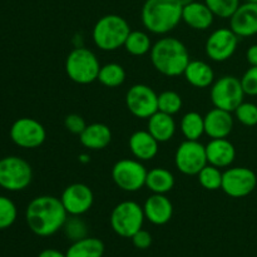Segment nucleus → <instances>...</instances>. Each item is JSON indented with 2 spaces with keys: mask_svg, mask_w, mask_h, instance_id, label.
<instances>
[{
  "mask_svg": "<svg viewBox=\"0 0 257 257\" xmlns=\"http://www.w3.org/2000/svg\"><path fill=\"white\" fill-rule=\"evenodd\" d=\"M68 216L60 198L49 195L33 198L25 211L28 227L39 237H49L62 230Z\"/></svg>",
  "mask_w": 257,
  "mask_h": 257,
  "instance_id": "f257e3e1",
  "label": "nucleus"
},
{
  "mask_svg": "<svg viewBox=\"0 0 257 257\" xmlns=\"http://www.w3.org/2000/svg\"><path fill=\"white\" fill-rule=\"evenodd\" d=\"M151 62L158 73L168 78L183 75L191 62L190 53L180 39L163 37L152 45L150 52Z\"/></svg>",
  "mask_w": 257,
  "mask_h": 257,
  "instance_id": "f03ea898",
  "label": "nucleus"
},
{
  "mask_svg": "<svg viewBox=\"0 0 257 257\" xmlns=\"http://www.w3.org/2000/svg\"><path fill=\"white\" fill-rule=\"evenodd\" d=\"M182 9L178 0H145L141 12L143 27L152 34H168L182 22Z\"/></svg>",
  "mask_w": 257,
  "mask_h": 257,
  "instance_id": "7ed1b4c3",
  "label": "nucleus"
},
{
  "mask_svg": "<svg viewBox=\"0 0 257 257\" xmlns=\"http://www.w3.org/2000/svg\"><path fill=\"white\" fill-rule=\"evenodd\" d=\"M131 27L127 20L117 14H108L99 18L93 27L92 38L95 47L103 52H114L124 47Z\"/></svg>",
  "mask_w": 257,
  "mask_h": 257,
  "instance_id": "20e7f679",
  "label": "nucleus"
},
{
  "mask_svg": "<svg viewBox=\"0 0 257 257\" xmlns=\"http://www.w3.org/2000/svg\"><path fill=\"white\" fill-rule=\"evenodd\" d=\"M100 63L97 55L85 47H75L65 59V73L77 84H90L98 79Z\"/></svg>",
  "mask_w": 257,
  "mask_h": 257,
  "instance_id": "39448f33",
  "label": "nucleus"
},
{
  "mask_svg": "<svg viewBox=\"0 0 257 257\" xmlns=\"http://www.w3.org/2000/svg\"><path fill=\"white\" fill-rule=\"evenodd\" d=\"M143 206L135 201H123L113 208L109 222L112 230L123 238H131L143 228L145 223Z\"/></svg>",
  "mask_w": 257,
  "mask_h": 257,
  "instance_id": "423d86ee",
  "label": "nucleus"
},
{
  "mask_svg": "<svg viewBox=\"0 0 257 257\" xmlns=\"http://www.w3.org/2000/svg\"><path fill=\"white\" fill-rule=\"evenodd\" d=\"M33 170L29 162L18 156L0 160V187L10 192L25 190L32 183Z\"/></svg>",
  "mask_w": 257,
  "mask_h": 257,
  "instance_id": "0eeeda50",
  "label": "nucleus"
},
{
  "mask_svg": "<svg viewBox=\"0 0 257 257\" xmlns=\"http://www.w3.org/2000/svg\"><path fill=\"white\" fill-rule=\"evenodd\" d=\"M240 78L235 75H223L211 85L210 98L213 107L233 113L245 99Z\"/></svg>",
  "mask_w": 257,
  "mask_h": 257,
  "instance_id": "6e6552de",
  "label": "nucleus"
},
{
  "mask_svg": "<svg viewBox=\"0 0 257 257\" xmlns=\"http://www.w3.org/2000/svg\"><path fill=\"white\" fill-rule=\"evenodd\" d=\"M147 172L145 165L138 160L123 158L114 163L112 180L124 192H137L146 186Z\"/></svg>",
  "mask_w": 257,
  "mask_h": 257,
  "instance_id": "1a4fd4ad",
  "label": "nucleus"
},
{
  "mask_svg": "<svg viewBox=\"0 0 257 257\" xmlns=\"http://www.w3.org/2000/svg\"><path fill=\"white\" fill-rule=\"evenodd\" d=\"M176 168L186 176H197L205 166L208 165L206 146L200 141L185 140L175 153Z\"/></svg>",
  "mask_w": 257,
  "mask_h": 257,
  "instance_id": "9d476101",
  "label": "nucleus"
},
{
  "mask_svg": "<svg viewBox=\"0 0 257 257\" xmlns=\"http://www.w3.org/2000/svg\"><path fill=\"white\" fill-rule=\"evenodd\" d=\"M125 105L132 115L148 119L158 110V94L147 84H135L127 90Z\"/></svg>",
  "mask_w": 257,
  "mask_h": 257,
  "instance_id": "9b49d317",
  "label": "nucleus"
},
{
  "mask_svg": "<svg viewBox=\"0 0 257 257\" xmlns=\"http://www.w3.org/2000/svg\"><path fill=\"white\" fill-rule=\"evenodd\" d=\"M9 135L18 147L33 150L40 147L45 142L47 131L39 120L23 117L13 123Z\"/></svg>",
  "mask_w": 257,
  "mask_h": 257,
  "instance_id": "f8f14e48",
  "label": "nucleus"
},
{
  "mask_svg": "<svg viewBox=\"0 0 257 257\" xmlns=\"http://www.w3.org/2000/svg\"><path fill=\"white\" fill-rule=\"evenodd\" d=\"M257 176L247 167H228L222 173L221 190L232 198H242L255 191Z\"/></svg>",
  "mask_w": 257,
  "mask_h": 257,
  "instance_id": "ddd939ff",
  "label": "nucleus"
},
{
  "mask_svg": "<svg viewBox=\"0 0 257 257\" xmlns=\"http://www.w3.org/2000/svg\"><path fill=\"white\" fill-rule=\"evenodd\" d=\"M240 38L231 28H218L213 30L205 44L206 55L217 63L226 62L235 54Z\"/></svg>",
  "mask_w": 257,
  "mask_h": 257,
  "instance_id": "4468645a",
  "label": "nucleus"
},
{
  "mask_svg": "<svg viewBox=\"0 0 257 257\" xmlns=\"http://www.w3.org/2000/svg\"><path fill=\"white\" fill-rule=\"evenodd\" d=\"M60 201L68 215L82 216L92 208L94 195L84 183H72L64 188L60 196Z\"/></svg>",
  "mask_w": 257,
  "mask_h": 257,
  "instance_id": "2eb2a0df",
  "label": "nucleus"
},
{
  "mask_svg": "<svg viewBox=\"0 0 257 257\" xmlns=\"http://www.w3.org/2000/svg\"><path fill=\"white\" fill-rule=\"evenodd\" d=\"M230 28L238 38H248L257 34V4L246 2L240 4L230 18Z\"/></svg>",
  "mask_w": 257,
  "mask_h": 257,
  "instance_id": "dca6fc26",
  "label": "nucleus"
},
{
  "mask_svg": "<svg viewBox=\"0 0 257 257\" xmlns=\"http://www.w3.org/2000/svg\"><path fill=\"white\" fill-rule=\"evenodd\" d=\"M146 220L156 226H163L171 221L173 216V205L166 195L152 193L143 205Z\"/></svg>",
  "mask_w": 257,
  "mask_h": 257,
  "instance_id": "f3484780",
  "label": "nucleus"
},
{
  "mask_svg": "<svg viewBox=\"0 0 257 257\" xmlns=\"http://www.w3.org/2000/svg\"><path fill=\"white\" fill-rule=\"evenodd\" d=\"M205 135L211 140L227 138L233 130L232 113L213 108L205 115Z\"/></svg>",
  "mask_w": 257,
  "mask_h": 257,
  "instance_id": "a211bd4d",
  "label": "nucleus"
},
{
  "mask_svg": "<svg viewBox=\"0 0 257 257\" xmlns=\"http://www.w3.org/2000/svg\"><path fill=\"white\" fill-rule=\"evenodd\" d=\"M206 156L208 165L228 168L236 158V148L227 138H216L206 145Z\"/></svg>",
  "mask_w": 257,
  "mask_h": 257,
  "instance_id": "6ab92c4d",
  "label": "nucleus"
},
{
  "mask_svg": "<svg viewBox=\"0 0 257 257\" xmlns=\"http://www.w3.org/2000/svg\"><path fill=\"white\" fill-rule=\"evenodd\" d=\"M160 142L148 131H136L128 141V147L136 160L151 161L157 156Z\"/></svg>",
  "mask_w": 257,
  "mask_h": 257,
  "instance_id": "aec40b11",
  "label": "nucleus"
},
{
  "mask_svg": "<svg viewBox=\"0 0 257 257\" xmlns=\"http://www.w3.org/2000/svg\"><path fill=\"white\" fill-rule=\"evenodd\" d=\"M215 20V15L205 2H193L182 9V22L195 30H207Z\"/></svg>",
  "mask_w": 257,
  "mask_h": 257,
  "instance_id": "412c9836",
  "label": "nucleus"
},
{
  "mask_svg": "<svg viewBox=\"0 0 257 257\" xmlns=\"http://www.w3.org/2000/svg\"><path fill=\"white\" fill-rule=\"evenodd\" d=\"M79 141L83 147L90 151L104 150L112 142V131L104 123L87 124L79 135Z\"/></svg>",
  "mask_w": 257,
  "mask_h": 257,
  "instance_id": "4be33fe9",
  "label": "nucleus"
},
{
  "mask_svg": "<svg viewBox=\"0 0 257 257\" xmlns=\"http://www.w3.org/2000/svg\"><path fill=\"white\" fill-rule=\"evenodd\" d=\"M185 79L195 88H208L215 82V72L208 63L203 60H191L186 67Z\"/></svg>",
  "mask_w": 257,
  "mask_h": 257,
  "instance_id": "5701e85b",
  "label": "nucleus"
},
{
  "mask_svg": "<svg viewBox=\"0 0 257 257\" xmlns=\"http://www.w3.org/2000/svg\"><path fill=\"white\" fill-rule=\"evenodd\" d=\"M147 131L160 143H166L173 138L176 133V122L173 115L157 110L148 118Z\"/></svg>",
  "mask_w": 257,
  "mask_h": 257,
  "instance_id": "b1692460",
  "label": "nucleus"
},
{
  "mask_svg": "<svg viewBox=\"0 0 257 257\" xmlns=\"http://www.w3.org/2000/svg\"><path fill=\"white\" fill-rule=\"evenodd\" d=\"M175 176L170 170L165 167H155L147 172L146 187L152 193L166 195L175 187Z\"/></svg>",
  "mask_w": 257,
  "mask_h": 257,
  "instance_id": "393cba45",
  "label": "nucleus"
},
{
  "mask_svg": "<svg viewBox=\"0 0 257 257\" xmlns=\"http://www.w3.org/2000/svg\"><path fill=\"white\" fill-rule=\"evenodd\" d=\"M67 257H103L104 255V243L97 237H87L74 241L68 247Z\"/></svg>",
  "mask_w": 257,
  "mask_h": 257,
  "instance_id": "a878e982",
  "label": "nucleus"
},
{
  "mask_svg": "<svg viewBox=\"0 0 257 257\" xmlns=\"http://www.w3.org/2000/svg\"><path fill=\"white\" fill-rule=\"evenodd\" d=\"M180 128L185 140L200 141L205 135V118L198 112H188L181 119Z\"/></svg>",
  "mask_w": 257,
  "mask_h": 257,
  "instance_id": "bb28decb",
  "label": "nucleus"
},
{
  "mask_svg": "<svg viewBox=\"0 0 257 257\" xmlns=\"http://www.w3.org/2000/svg\"><path fill=\"white\" fill-rule=\"evenodd\" d=\"M124 49L133 57H143L152 49L150 35L142 30H131L125 39Z\"/></svg>",
  "mask_w": 257,
  "mask_h": 257,
  "instance_id": "cd10ccee",
  "label": "nucleus"
},
{
  "mask_svg": "<svg viewBox=\"0 0 257 257\" xmlns=\"http://www.w3.org/2000/svg\"><path fill=\"white\" fill-rule=\"evenodd\" d=\"M97 80L107 88L120 87L125 80L124 68L118 63H107L100 67Z\"/></svg>",
  "mask_w": 257,
  "mask_h": 257,
  "instance_id": "c85d7f7f",
  "label": "nucleus"
},
{
  "mask_svg": "<svg viewBox=\"0 0 257 257\" xmlns=\"http://www.w3.org/2000/svg\"><path fill=\"white\" fill-rule=\"evenodd\" d=\"M222 173L223 172H221V168L207 165L197 175L198 182L205 190L217 191L222 186Z\"/></svg>",
  "mask_w": 257,
  "mask_h": 257,
  "instance_id": "c756f323",
  "label": "nucleus"
},
{
  "mask_svg": "<svg viewBox=\"0 0 257 257\" xmlns=\"http://www.w3.org/2000/svg\"><path fill=\"white\" fill-rule=\"evenodd\" d=\"M182 97L175 90H165L158 94V110L175 115L182 109Z\"/></svg>",
  "mask_w": 257,
  "mask_h": 257,
  "instance_id": "7c9ffc66",
  "label": "nucleus"
},
{
  "mask_svg": "<svg viewBox=\"0 0 257 257\" xmlns=\"http://www.w3.org/2000/svg\"><path fill=\"white\" fill-rule=\"evenodd\" d=\"M63 232L65 237L70 240L72 242L88 236V226L84 221L80 218V216H69L63 226Z\"/></svg>",
  "mask_w": 257,
  "mask_h": 257,
  "instance_id": "2f4dec72",
  "label": "nucleus"
},
{
  "mask_svg": "<svg viewBox=\"0 0 257 257\" xmlns=\"http://www.w3.org/2000/svg\"><path fill=\"white\" fill-rule=\"evenodd\" d=\"M213 15L221 19H230L240 7V0H205Z\"/></svg>",
  "mask_w": 257,
  "mask_h": 257,
  "instance_id": "473e14b6",
  "label": "nucleus"
},
{
  "mask_svg": "<svg viewBox=\"0 0 257 257\" xmlns=\"http://www.w3.org/2000/svg\"><path fill=\"white\" fill-rule=\"evenodd\" d=\"M18 217L15 203L5 196H0V230L9 228L14 225Z\"/></svg>",
  "mask_w": 257,
  "mask_h": 257,
  "instance_id": "72a5a7b5",
  "label": "nucleus"
},
{
  "mask_svg": "<svg viewBox=\"0 0 257 257\" xmlns=\"http://www.w3.org/2000/svg\"><path fill=\"white\" fill-rule=\"evenodd\" d=\"M235 117L241 124L246 127H253L257 125V104L252 102H245L243 100L237 108H236Z\"/></svg>",
  "mask_w": 257,
  "mask_h": 257,
  "instance_id": "f704fd0d",
  "label": "nucleus"
},
{
  "mask_svg": "<svg viewBox=\"0 0 257 257\" xmlns=\"http://www.w3.org/2000/svg\"><path fill=\"white\" fill-rule=\"evenodd\" d=\"M246 95L257 97V67H250L240 78Z\"/></svg>",
  "mask_w": 257,
  "mask_h": 257,
  "instance_id": "c9c22d12",
  "label": "nucleus"
},
{
  "mask_svg": "<svg viewBox=\"0 0 257 257\" xmlns=\"http://www.w3.org/2000/svg\"><path fill=\"white\" fill-rule=\"evenodd\" d=\"M64 127L68 132L79 136L84 131V128L87 127V123H85L84 118L82 115L77 114V113H72V114H68L64 118Z\"/></svg>",
  "mask_w": 257,
  "mask_h": 257,
  "instance_id": "e433bc0d",
  "label": "nucleus"
},
{
  "mask_svg": "<svg viewBox=\"0 0 257 257\" xmlns=\"http://www.w3.org/2000/svg\"><path fill=\"white\" fill-rule=\"evenodd\" d=\"M131 240H132L133 246L136 248H140V250H146V248H148L152 245V236H151L148 231L143 230V228L138 231V232H136L131 237Z\"/></svg>",
  "mask_w": 257,
  "mask_h": 257,
  "instance_id": "4c0bfd02",
  "label": "nucleus"
},
{
  "mask_svg": "<svg viewBox=\"0 0 257 257\" xmlns=\"http://www.w3.org/2000/svg\"><path fill=\"white\" fill-rule=\"evenodd\" d=\"M246 60L250 67H257V44H252L246 52Z\"/></svg>",
  "mask_w": 257,
  "mask_h": 257,
  "instance_id": "58836bf2",
  "label": "nucleus"
},
{
  "mask_svg": "<svg viewBox=\"0 0 257 257\" xmlns=\"http://www.w3.org/2000/svg\"><path fill=\"white\" fill-rule=\"evenodd\" d=\"M38 257H67V255L55 248H45L38 255Z\"/></svg>",
  "mask_w": 257,
  "mask_h": 257,
  "instance_id": "ea45409f",
  "label": "nucleus"
},
{
  "mask_svg": "<svg viewBox=\"0 0 257 257\" xmlns=\"http://www.w3.org/2000/svg\"><path fill=\"white\" fill-rule=\"evenodd\" d=\"M78 160H79L80 163H83V165H85V163H88L90 161L89 156L85 155V153H82V155H79V157H78Z\"/></svg>",
  "mask_w": 257,
  "mask_h": 257,
  "instance_id": "a19ab883",
  "label": "nucleus"
},
{
  "mask_svg": "<svg viewBox=\"0 0 257 257\" xmlns=\"http://www.w3.org/2000/svg\"><path fill=\"white\" fill-rule=\"evenodd\" d=\"M193 2H195V0H178V3H180L182 7H186V5L191 4V3H193Z\"/></svg>",
  "mask_w": 257,
  "mask_h": 257,
  "instance_id": "79ce46f5",
  "label": "nucleus"
},
{
  "mask_svg": "<svg viewBox=\"0 0 257 257\" xmlns=\"http://www.w3.org/2000/svg\"><path fill=\"white\" fill-rule=\"evenodd\" d=\"M246 2H250V3H256V4H257V0H246Z\"/></svg>",
  "mask_w": 257,
  "mask_h": 257,
  "instance_id": "37998d69",
  "label": "nucleus"
},
{
  "mask_svg": "<svg viewBox=\"0 0 257 257\" xmlns=\"http://www.w3.org/2000/svg\"><path fill=\"white\" fill-rule=\"evenodd\" d=\"M0 160H2V158H0Z\"/></svg>",
  "mask_w": 257,
  "mask_h": 257,
  "instance_id": "c03bdc74",
  "label": "nucleus"
}]
</instances>
